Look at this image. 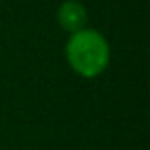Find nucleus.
<instances>
[{
  "mask_svg": "<svg viewBox=\"0 0 150 150\" xmlns=\"http://www.w3.org/2000/svg\"><path fill=\"white\" fill-rule=\"evenodd\" d=\"M65 55L70 69L82 78H97L110 63V48L106 38L99 30L88 27L70 34Z\"/></svg>",
  "mask_w": 150,
  "mask_h": 150,
  "instance_id": "nucleus-1",
  "label": "nucleus"
},
{
  "mask_svg": "<svg viewBox=\"0 0 150 150\" xmlns=\"http://www.w3.org/2000/svg\"><path fill=\"white\" fill-rule=\"evenodd\" d=\"M57 21L67 33H78V30L86 29L88 23V11H86L84 4H80L78 0H65L59 6L57 11Z\"/></svg>",
  "mask_w": 150,
  "mask_h": 150,
  "instance_id": "nucleus-2",
  "label": "nucleus"
}]
</instances>
